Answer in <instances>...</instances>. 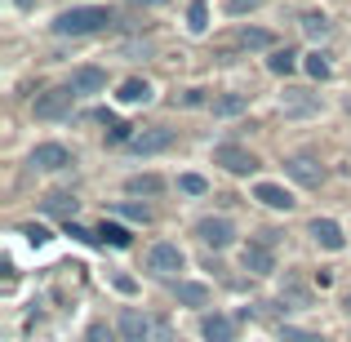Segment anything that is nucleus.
Returning a JSON list of instances; mask_svg holds the SVG:
<instances>
[{
	"instance_id": "nucleus-9",
	"label": "nucleus",
	"mask_w": 351,
	"mask_h": 342,
	"mask_svg": "<svg viewBox=\"0 0 351 342\" xmlns=\"http://www.w3.org/2000/svg\"><path fill=\"white\" fill-rule=\"evenodd\" d=\"M32 164H36V169H45V173H58V169H71V164H76V156H71L62 143H40L32 151Z\"/></svg>"
},
{
	"instance_id": "nucleus-16",
	"label": "nucleus",
	"mask_w": 351,
	"mask_h": 342,
	"mask_svg": "<svg viewBox=\"0 0 351 342\" xmlns=\"http://www.w3.org/2000/svg\"><path fill=\"white\" fill-rule=\"evenodd\" d=\"M67 85L76 89V94H103V89H107V71L103 67H76Z\"/></svg>"
},
{
	"instance_id": "nucleus-24",
	"label": "nucleus",
	"mask_w": 351,
	"mask_h": 342,
	"mask_svg": "<svg viewBox=\"0 0 351 342\" xmlns=\"http://www.w3.org/2000/svg\"><path fill=\"white\" fill-rule=\"evenodd\" d=\"M76 209H80V200H76V196H62V191L45 196V214H62L67 223H76Z\"/></svg>"
},
{
	"instance_id": "nucleus-38",
	"label": "nucleus",
	"mask_w": 351,
	"mask_h": 342,
	"mask_svg": "<svg viewBox=\"0 0 351 342\" xmlns=\"http://www.w3.org/2000/svg\"><path fill=\"white\" fill-rule=\"evenodd\" d=\"M129 5H138V9H156V5H169V0H129Z\"/></svg>"
},
{
	"instance_id": "nucleus-13",
	"label": "nucleus",
	"mask_w": 351,
	"mask_h": 342,
	"mask_svg": "<svg viewBox=\"0 0 351 342\" xmlns=\"http://www.w3.org/2000/svg\"><path fill=\"white\" fill-rule=\"evenodd\" d=\"M311 240H316V245L320 249H334V254H338V249H343L347 245V236H343V227H338L334 223V218H311Z\"/></svg>"
},
{
	"instance_id": "nucleus-36",
	"label": "nucleus",
	"mask_w": 351,
	"mask_h": 342,
	"mask_svg": "<svg viewBox=\"0 0 351 342\" xmlns=\"http://www.w3.org/2000/svg\"><path fill=\"white\" fill-rule=\"evenodd\" d=\"M23 236L32 240V245H45V240H49V231H45V227H36V223H27V227H23Z\"/></svg>"
},
{
	"instance_id": "nucleus-3",
	"label": "nucleus",
	"mask_w": 351,
	"mask_h": 342,
	"mask_svg": "<svg viewBox=\"0 0 351 342\" xmlns=\"http://www.w3.org/2000/svg\"><path fill=\"white\" fill-rule=\"evenodd\" d=\"M76 98H80V94H76L71 85H53V89H45V94H36L32 112H36V120H62V116H71Z\"/></svg>"
},
{
	"instance_id": "nucleus-22",
	"label": "nucleus",
	"mask_w": 351,
	"mask_h": 342,
	"mask_svg": "<svg viewBox=\"0 0 351 342\" xmlns=\"http://www.w3.org/2000/svg\"><path fill=\"white\" fill-rule=\"evenodd\" d=\"M307 302H311V293L302 289L293 276H285V284H280V307H285V311H289V307L298 311V307H307Z\"/></svg>"
},
{
	"instance_id": "nucleus-5",
	"label": "nucleus",
	"mask_w": 351,
	"mask_h": 342,
	"mask_svg": "<svg viewBox=\"0 0 351 342\" xmlns=\"http://www.w3.org/2000/svg\"><path fill=\"white\" fill-rule=\"evenodd\" d=\"M214 164H223L227 173L245 178V173L258 169V156L249 151V147H240V143H218V147H214Z\"/></svg>"
},
{
	"instance_id": "nucleus-1",
	"label": "nucleus",
	"mask_w": 351,
	"mask_h": 342,
	"mask_svg": "<svg viewBox=\"0 0 351 342\" xmlns=\"http://www.w3.org/2000/svg\"><path fill=\"white\" fill-rule=\"evenodd\" d=\"M116 23V14L107 5H76V9H62L53 18V36H94V32H107Z\"/></svg>"
},
{
	"instance_id": "nucleus-25",
	"label": "nucleus",
	"mask_w": 351,
	"mask_h": 342,
	"mask_svg": "<svg viewBox=\"0 0 351 342\" xmlns=\"http://www.w3.org/2000/svg\"><path fill=\"white\" fill-rule=\"evenodd\" d=\"M187 32L191 36L209 32V0H191V5H187Z\"/></svg>"
},
{
	"instance_id": "nucleus-10",
	"label": "nucleus",
	"mask_w": 351,
	"mask_h": 342,
	"mask_svg": "<svg viewBox=\"0 0 351 342\" xmlns=\"http://www.w3.org/2000/svg\"><path fill=\"white\" fill-rule=\"evenodd\" d=\"M240 49V53H258V49H276V36L267 32V27H240L232 36V45H227V53Z\"/></svg>"
},
{
	"instance_id": "nucleus-19",
	"label": "nucleus",
	"mask_w": 351,
	"mask_h": 342,
	"mask_svg": "<svg viewBox=\"0 0 351 342\" xmlns=\"http://www.w3.org/2000/svg\"><path fill=\"white\" fill-rule=\"evenodd\" d=\"M125 191H129V196H160L165 178H160V173H134V178H125Z\"/></svg>"
},
{
	"instance_id": "nucleus-27",
	"label": "nucleus",
	"mask_w": 351,
	"mask_h": 342,
	"mask_svg": "<svg viewBox=\"0 0 351 342\" xmlns=\"http://www.w3.org/2000/svg\"><path fill=\"white\" fill-rule=\"evenodd\" d=\"M107 143H112V147H129V143H134V125H125V120H107Z\"/></svg>"
},
{
	"instance_id": "nucleus-28",
	"label": "nucleus",
	"mask_w": 351,
	"mask_h": 342,
	"mask_svg": "<svg viewBox=\"0 0 351 342\" xmlns=\"http://www.w3.org/2000/svg\"><path fill=\"white\" fill-rule=\"evenodd\" d=\"M302 67H307V76L311 80H329V58H325V53H307V58H302Z\"/></svg>"
},
{
	"instance_id": "nucleus-40",
	"label": "nucleus",
	"mask_w": 351,
	"mask_h": 342,
	"mask_svg": "<svg viewBox=\"0 0 351 342\" xmlns=\"http://www.w3.org/2000/svg\"><path fill=\"white\" fill-rule=\"evenodd\" d=\"M343 107H347V112H351V98H347V103H343Z\"/></svg>"
},
{
	"instance_id": "nucleus-26",
	"label": "nucleus",
	"mask_w": 351,
	"mask_h": 342,
	"mask_svg": "<svg viewBox=\"0 0 351 342\" xmlns=\"http://www.w3.org/2000/svg\"><path fill=\"white\" fill-rule=\"evenodd\" d=\"M98 245L129 249V231H125V227H116V223H103V227H98Z\"/></svg>"
},
{
	"instance_id": "nucleus-12",
	"label": "nucleus",
	"mask_w": 351,
	"mask_h": 342,
	"mask_svg": "<svg viewBox=\"0 0 351 342\" xmlns=\"http://www.w3.org/2000/svg\"><path fill=\"white\" fill-rule=\"evenodd\" d=\"M280 112L285 116H316L320 112V94H307V89H285Z\"/></svg>"
},
{
	"instance_id": "nucleus-14",
	"label": "nucleus",
	"mask_w": 351,
	"mask_h": 342,
	"mask_svg": "<svg viewBox=\"0 0 351 342\" xmlns=\"http://www.w3.org/2000/svg\"><path fill=\"white\" fill-rule=\"evenodd\" d=\"M200 338L205 342H236V320L223 316V311H214V316L200 320Z\"/></svg>"
},
{
	"instance_id": "nucleus-2",
	"label": "nucleus",
	"mask_w": 351,
	"mask_h": 342,
	"mask_svg": "<svg viewBox=\"0 0 351 342\" xmlns=\"http://www.w3.org/2000/svg\"><path fill=\"white\" fill-rule=\"evenodd\" d=\"M276 231H263L258 240H249L245 249H240V267H245L249 276H271L276 271Z\"/></svg>"
},
{
	"instance_id": "nucleus-39",
	"label": "nucleus",
	"mask_w": 351,
	"mask_h": 342,
	"mask_svg": "<svg viewBox=\"0 0 351 342\" xmlns=\"http://www.w3.org/2000/svg\"><path fill=\"white\" fill-rule=\"evenodd\" d=\"M343 307H347V311H351V289H347V298H343Z\"/></svg>"
},
{
	"instance_id": "nucleus-33",
	"label": "nucleus",
	"mask_w": 351,
	"mask_h": 342,
	"mask_svg": "<svg viewBox=\"0 0 351 342\" xmlns=\"http://www.w3.org/2000/svg\"><path fill=\"white\" fill-rule=\"evenodd\" d=\"M116 334H120V329H107L103 320H94V325L85 329V342H116Z\"/></svg>"
},
{
	"instance_id": "nucleus-7",
	"label": "nucleus",
	"mask_w": 351,
	"mask_h": 342,
	"mask_svg": "<svg viewBox=\"0 0 351 342\" xmlns=\"http://www.w3.org/2000/svg\"><path fill=\"white\" fill-rule=\"evenodd\" d=\"M285 173H289L298 187H311V191L325 182V164H320L316 156H307V151H302V156H289V160H285Z\"/></svg>"
},
{
	"instance_id": "nucleus-31",
	"label": "nucleus",
	"mask_w": 351,
	"mask_h": 342,
	"mask_svg": "<svg viewBox=\"0 0 351 342\" xmlns=\"http://www.w3.org/2000/svg\"><path fill=\"white\" fill-rule=\"evenodd\" d=\"M178 191H187V196H205L209 182L200 178V173H182V178H178Z\"/></svg>"
},
{
	"instance_id": "nucleus-15",
	"label": "nucleus",
	"mask_w": 351,
	"mask_h": 342,
	"mask_svg": "<svg viewBox=\"0 0 351 342\" xmlns=\"http://www.w3.org/2000/svg\"><path fill=\"white\" fill-rule=\"evenodd\" d=\"M254 200H263L267 209H280V214H289L298 200H293V191H285L280 182H258L254 187Z\"/></svg>"
},
{
	"instance_id": "nucleus-29",
	"label": "nucleus",
	"mask_w": 351,
	"mask_h": 342,
	"mask_svg": "<svg viewBox=\"0 0 351 342\" xmlns=\"http://www.w3.org/2000/svg\"><path fill=\"white\" fill-rule=\"evenodd\" d=\"M112 209L120 218H129V223H143V227L152 223V209H147V205H125V200H120V205H112Z\"/></svg>"
},
{
	"instance_id": "nucleus-32",
	"label": "nucleus",
	"mask_w": 351,
	"mask_h": 342,
	"mask_svg": "<svg viewBox=\"0 0 351 342\" xmlns=\"http://www.w3.org/2000/svg\"><path fill=\"white\" fill-rule=\"evenodd\" d=\"M280 342H320V334L298 329V325H280Z\"/></svg>"
},
{
	"instance_id": "nucleus-34",
	"label": "nucleus",
	"mask_w": 351,
	"mask_h": 342,
	"mask_svg": "<svg viewBox=\"0 0 351 342\" xmlns=\"http://www.w3.org/2000/svg\"><path fill=\"white\" fill-rule=\"evenodd\" d=\"M258 5H263V0H227V14H232V18H240V14H254Z\"/></svg>"
},
{
	"instance_id": "nucleus-18",
	"label": "nucleus",
	"mask_w": 351,
	"mask_h": 342,
	"mask_svg": "<svg viewBox=\"0 0 351 342\" xmlns=\"http://www.w3.org/2000/svg\"><path fill=\"white\" fill-rule=\"evenodd\" d=\"M173 298H178L182 307H209V284L178 280V284H173Z\"/></svg>"
},
{
	"instance_id": "nucleus-37",
	"label": "nucleus",
	"mask_w": 351,
	"mask_h": 342,
	"mask_svg": "<svg viewBox=\"0 0 351 342\" xmlns=\"http://www.w3.org/2000/svg\"><path fill=\"white\" fill-rule=\"evenodd\" d=\"M112 284H116V289H120V293H134V289H138V284H134V280H129V276H112Z\"/></svg>"
},
{
	"instance_id": "nucleus-17",
	"label": "nucleus",
	"mask_w": 351,
	"mask_h": 342,
	"mask_svg": "<svg viewBox=\"0 0 351 342\" xmlns=\"http://www.w3.org/2000/svg\"><path fill=\"white\" fill-rule=\"evenodd\" d=\"M209 112L218 120H232V116H245L249 112V94H218L214 103H209Z\"/></svg>"
},
{
	"instance_id": "nucleus-35",
	"label": "nucleus",
	"mask_w": 351,
	"mask_h": 342,
	"mask_svg": "<svg viewBox=\"0 0 351 342\" xmlns=\"http://www.w3.org/2000/svg\"><path fill=\"white\" fill-rule=\"evenodd\" d=\"M67 236H76L80 245H98V231H85L80 223H67Z\"/></svg>"
},
{
	"instance_id": "nucleus-11",
	"label": "nucleus",
	"mask_w": 351,
	"mask_h": 342,
	"mask_svg": "<svg viewBox=\"0 0 351 342\" xmlns=\"http://www.w3.org/2000/svg\"><path fill=\"white\" fill-rule=\"evenodd\" d=\"M116 329H120L125 342H152V320H147L143 311H134V307H125L116 316Z\"/></svg>"
},
{
	"instance_id": "nucleus-41",
	"label": "nucleus",
	"mask_w": 351,
	"mask_h": 342,
	"mask_svg": "<svg viewBox=\"0 0 351 342\" xmlns=\"http://www.w3.org/2000/svg\"><path fill=\"white\" fill-rule=\"evenodd\" d=\"M173 342H182V338H173Z\"/></svg>"
},
{
	"instance_id": "nucleus-23",
	"label": "nucleus",
	"mask_w": 351,
	"mask_h": 342,
	"mask_svg": "<svg viewBox=\"0 0 351 342\" xmlns=\"http://www.w3.org/2000/svg\"><path fill=\"white\" fill-rule=\"evenodd\" d=\"M120 103H125V107H134V103H147V98H152V85H147V80L143 76H129L125 80V85H120Z\"/></svg>"
},
{
	"instance_id": "nucleus-20",
	"label": "nucleus",
	"mask_w": 351,
	"mask_h": 342,
	"mask_svg": "<svg viewBox=\"0 0 351 342\" xmlns=\"http://www.w3.org/2000/svg\"><path fill=\"white\" fill-rule=\"evenodd\" d=\"M302 36H311V40H325L329 32H334V23H329L325 14H320V9H307V14H302Z\"/></svg>"
},
{
	"instance_id": "nucleus-21",
	"label": "nucleus",
	"mask_w": 351,
	"mask_h": 342,
	"mask_svg": "<svg viewBox=\"0 0 351 342\" xmlns=\"http://www.w3.org/2000/svg\"><path fill=\"white\" fill-rule=\"evenodd\" d=\"M267 71H271V76H293V71H298V53H293L289 45H285V49H271Z\"/></svg>"
},
{
	"instance_id": "nucleus-4",
	"label": "nucleus",
	"mask_w": 351,
	"mask_h": 342,
	"mask_svg": "<svg viewBox=\"0 0 351 342\" xmlns=\"http://www.w3.org/2000/svg\"><path fill=\"white\" fill-rule=\"evenodd\" d=\"M182 267H187V254H182L178 245H169V240H156V245L147 249V271H152V276H160V280L178 276Z\"/></svg>"
},
{
	"instance_id": "nucleus-8",
	"label": "nucleus",
	"mask_w": 351,
	"mask_h": 342,
	"mask_svg": "<svg viewBox=\"0 0 351 342\" xmlns=\"http://www.w3.org/2000/svg\"><path fill=\"white\" fill-rule=\"evenodd\" d=\"M196 236L205 240L209 249H232V245H236L232 218H200V223H196Z\"/></svg>"
},
{
	"instance_id": "nucleus-6",
	"label": "nucleus",
	"mask_w": 351,
	"mask_h": 342,
	"mask_svg": "<svg viewBox=\"0 0 351 342\" xmlns=\"http://www.w3.org/2000/svg\"><path fill=\"white\" fill-rule=\"evenodd\" d=\"M173 143H178V134H173V129L152 125V129H138V134H134L129 151H134V156H160V151H169Z\"/></svg>"
},
{
	"instance_id": "nucleus-30",
	"label": "nucleus",
	"mask_w": 351,
	"mask_h": 342,
	"mask_svg": "<svg viewBox=\"0 0 351 342\" xmlns=\"http://www.w3.org/2000/svg\"><path fill=\"white\" fill-rule=\"evenodd\" d=\"M205 103H214V98H209L205 89H187V94L173 98V107H182V112H191V107H205Z\"/></svg>"
}]
</instances>
